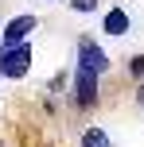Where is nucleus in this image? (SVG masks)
I'll return each instance as SVG.
<instances>
[{
  "label": "nucleus",
  "instance_id": "1",
  "mask_svg": "<svg viewBox=\"0 0 144 147\" xmlns=\"http://www.w3.org/2000/svg\"><path fill=\"white\" fill-rule=\"evenodd\" d=\"M27 62H31V51L23 43L0 51V74H4V78H23V74H27Z\"/></svg>",
  "mask_w": 144,
  "mask_h": 147
},
{
  "label": "nucleus",
  "instance_id": "2",
  "mask_svg": "<svg viewBox=\"0 0 144 147\" xmlns=\"http://www.w3.org/2000/svg\"><path fill=\"white\" fill-rule=\"evenodd\" d=\"M98 74L93 70H82L78 66V74H74V105H93L98 101Z\"/></svg>",
  "mask_w": 144,
  "mask_h": 147
},
{
  "label": "nucleus",
  "instance_id": "3",
  "mask_svg": "<svg viewBox=\"0 0 144 147\" xmlns=\"http://www.w3.org/2000/svg\"><path fill=\"white\" fill-rule=\"evenodd\" d=\"M78 62H82V70H93V74L109 70L105 54H101V51H98V43H90V39H82V43H78Z\"/></svg>",
  "mask_w": 144,
  "mask_h": 147
},
{
  "label": "nucleus",
  "instance_id": "4",
  "mask_svg": "<svg viewBox=\"0 0 144 147\" xmlns=\"http://www.w3.org/2000/svg\"><path fill=\"white\" fill-rule=\"evenodd\" d=\"M35 27V16H20V20H12L8 23V31H4V39H8V47H16V43H23V35Z\"/></svg>",
  "mask_w": 144,
  "mask_h": 147
},
{
  "label": "nucleus",
  "instance_id": "5",
  "mask_svg": "<svg viewBox=\"0 0 144 147\" xmlns=\"http://www.w3.org/2000/svg\"><path fill=\"white\" fill-rule=\"evenodd\" d=\"M125 27H129V16H125L121 8H113V12L105 16V31L109 35H125Z\"/></svg>",
  "mask_w": 144,
  "mask_h": 147
},
{
  "label": "nucleus",
  "instance_id": "6",
  "mask_svg": "<svg viewBox=\"0 0 144 147\" xmlns=\"http://www.w3.org/2000/svg\"><path fill=\"white\" fill-rule=\"evenodd\" d=\"M82 147H109V136L101 132V128H90V132L82 136Z\"/></svg>",
  "mask_w": 144,
  "mask_h": 147
},
{
  "label": "nucleus",
  "instance_id": "7",
  "mask_svg": "<svg viewBox=\"0 0 144 147\" xmlns=\"http://www.w3.org/2000/svg\"><path fill=\"white\" fill-rule=\"evenodd\" d=\"M129 70H132V74H136V78H140V74H144V54H136V58H132V62H129Z\"/></svg>",
  "mask_w": 144,
  "mask_h": 147
},
{
  "label": "nucleus",
  "instance_id": "8",
  "mask_svg": "<svg viewBox=\"0 0 144 147\" xmlns=\"http://www.w3.org/2000/svg\"><path fill=\"white\" fill-rule=\"evenodd\" d=\"M70 4H74L78 12H93V0H70Z\"/></svg>",
  "mask_w": 144,
  "mask_h": 147
},
{
  "label": "nucleus",
  "instance_id": "9",
  "mask_svg": "<svg viewBox=\"0 0 144 147\" xmlns=\"http://www.w3.org/2000/svg\"><path fill=\"white\" fill-rule=\"evenodd\" d=\"M140 105H144V85H140Z\"/></svg>",
  "mask_w": 144,
  "mask_h": 147
}]
</instances>
